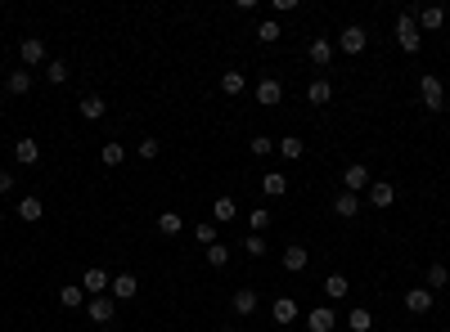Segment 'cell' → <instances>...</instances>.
<instances>
[{
	"label": "cell",
	"instance_id": "cell-1",
	"mask_svg": "<svg viewBox=\"0 0 450 332\" xmlns=\"http://www.w3.org/2000/svg\"><path fill=\"white\" fill-rule=\"evenodd\" d=\"M419 99H423L428 113H442V108H446V85H442L437 72H423V77H419Z\"/></svg>",
	"mask_w": 450,
	"mask_h": 332
},
{
	"label": "cell",
	"instance_id": "cell-2",
	"mask_svg": "<svg viewBox=\"0 0 450 332\" xmlns=\"http://www.w3.org/2000/svg\"><path fill=\"white\" fill-rule=\"evenodd\" d=\"M396 45H401L405 54H419L423 32H419V18H415V14H401V18H396Z\"/></svg>",
	"mask_w": 450,
	"mask_h": 332
},
{
	"label": "cell",
	"instance_id": "cell-3",
	"mask_svg": "<svg viewBox=\"0 0 450 332\" xmlns=\"http://www.w3.org/2000/svg\"><path fill=\"white\" fill-rule=\"evenodd\" d=\"M365 45H369V32H365L360 23H347V27L338 32V50L343 54H365Z\"/></svg>",
	"mask_w": 450,
	"mask_h": 332
},
{
	"label": "cell",
	"instance_id": "cell-4",
	"mask_svg": "<svg viewBox=\"0 0 450 332\" xmlns=\"http://www.w3.org/2000/svg\"><path fill=\"white\" fill-rule=\"evenodd\" d=\"M369 184H374V180H369V166H365V162H351V166L343 171V189H347V193H356V198H360L365 189H369Z\"/></svg>",
	"mask_w": 450,
	"mask_h": 332
},
{
	"label": "cell",
	"instance_id": "cell-5",
	"mask_svg": "<svg viewBox=\"0 0 450 332\" xmlns=\"http://www.w3.org/2000/svg\"><path fill=\"white\" fill-rule=\"evenodd\" d=\"M257 305H261V292H257V288H239L235 297H230V310H235L239 319H248Z\"/></svg>",
	"mask_w": 450,
	"mask_h": 332
},
{
	"label": "cell",
	"instance_id": "cell-6",
	"mask_svg": "<svg viewBox=\"0 0 450 332\" xmlns=\"http://www.w3.org/2000/svg\"><path fill=\"white\" fill-rule=\"evenodd\" d=\"M86 314H90V324H113V319H117V301L113 297H90Z\"/></svg>",
	"mask_w": 450,
	"mask_h": 332
},
{
	"label": "cell",
	"instance_id": "cell-7",
	"mask_svg": "<svg viewBox=\"0 0 450 332\" xmlns=\"http://www.w3.org/2000/svg\"><path fill=\"white\" fill-rule=\"evenodd\" d=\"M136 292H140L136 274H113V283H108V297H113V301H131Z\"/></svg>",
	"mask_w": 450,
	"mask_h": 332
},
{
	"label": "cell",
	"instance_id": "cell-8",
	"mask_svg": "<svg viewBox=\"0 0 450 332\" xmlns=\"http://www.w3.org/2000/svg\"><path fill=\"white\" fill-rule=\"evenodd\" d=\"M252 94H257V104H261V108H275L279 99H284V85H279L275 77H261V81H257V90H252Z\"/></svg>",
	"mask_w": 450,
	"mask_h": 332
},
{
	"label": "cell",
	"instance_id": "cell-9",
	"mask_svg": "<svg viewBox=\"0 0 450 332\" xmlns=\"http://www.w3.org/2000/svg\"><path fill=\"white\" fill-rule=\"evenodd\" d=\"M307 59L315 68H329L333 63V41H329V36H315V41L307 45Z\"/></svg>",
	"mask_w": 450,
	"mask_h": 332
},
{
	"label": "cell",
	"instance_id": "cell-10",
	"mask_svg": "<svg viewBox=\"0 0 450 332\" xmlns=\"http://www.w3.org/2000/svg\"><path fill=\"white\" fill-rule=\"evenodd\" d=\"M18 59H23V68L45 63V41H41V36H28V41L18 45Z\"/></svg>",
	"mask_w": 450,
	"mask_h": 332
},
{
	"label": "cell",
	"instance_id": "cell-11",
	"mask_svg": "<svg viewBox=\"0 0 450 332\" xmlns=\"http://www.w3.org/2000/svg\"><path fill=\"white\" fill-rule=\"evenodd\" d=\"M108 283H113V274H104L100 265H95V269H86V274H81V288H86L90 297H108Z\"/></svg>",
	"mask_w": 450,
	"mask_h": 332
},
{
	"label": "cell",
	"instance_id": "cell-12",
	"mask_svg": "<svg viewBox=\"0 0 450 332\" xmlns=\"http://www.w3.org/2000/svg\"><path fill=\"white\" fill-rule=\"evenodd\" d=\"M14 162L18 166H36V162H41V144H36L32 135H23V140L14 144Z\"/></svg>",
	"mask_w": 450,
	"mask_h": 332
},
{
	"label": "cell",
	"instance_id": "cell-13",
	"mask_svg": "<svg viewBox=\"0 0 450 332\" xmlns=\"http://www.w3.org/2000/svg\"><path fill=\"white\" fill-rule=\"evenodd\" d=\"M365 193H369V207H379V211H387V207L396 202V189H392V184H387V180H374V184H369V189H365Z\"/></svg>",
	"mask_w": 450,
	"mask_h": 332
},
{
	"label": "cell",
	"instance_id": "cell-14",
	"mask_svg": "<svg viewBox=\"0 0 450 332\" xmlns=\"http://www.w3.org/2000/svg\"><path fill=\"white\" fill-rule=\"evenodd\" d=\"M405 310L410 314H428L432 310V288H405Z\"/></svg>",
	"mask_w": 450,
	"mask_h": 332
},
{
	"label": "cell",
	"instance_id": "cell-15",
	"mask_svg": "<svg viewBox=\"0 0 450 332\" xmlns=\"http://www.w3.org/2000/svg\"><path fill=\"white\" fill-rule=\"evenodd\" d=\"M333 324H338V314L329 310V305H315V310L307 314V332H333Z\"/></svg>",
	"mask_w": 450,
	"mask_h": 332
},
{
	"label": "cell",
	"instance_id": "cell-16",
	"mask_svg": "<svg viewBox=\"0 0 450 332\" xmlns=\"http://www.w3.org/2000/svg\"><path fill=\"white\" fill-rule=\"evenodd\" d=\"M14 216L23 220V225H36V220L45 216V202L36 198V193H28V198H18V211H14Z\"/></svg>",
	"mask_w": 450,
	"mask_h": 332
},
{
	"label": "cell",
	"instance_id": "cell-17",
	"mask_svg": "<svg viewBox=\"0 0 450 332\" xmlns=\"http://www.w3.org/2000/svg\"><path fill=\"white\" fill-rule=\"evenodd\" d=\"M307 99H311L315 108H324V104H333V81H329V77H315V81L307 85Z\"/></svg>",
	"mask_w": 450,
	"mask_h": 332
},
{
	"label": "cell",
	"instance_id": "cell-18",
	"mask_svg": "<svg viewBox=\"0 0 450 332\" xmlns=\"http://www.w3.org/2000/svg\"><path fill=\"white\" fill-rule=\"evenodd\" d=\"M230 220H239V207L230 193H221V198L212 202V225H230Z\"/></svg>",
	"mask_w": 450,
	"mask_h": 332
},
{
	"label": "cell",
	"instance_id": "cell-19",
	"mask_svg": "<svg viewBox=\"0 0 450 332\" xmlns=\"http://www.w3.org/2000/svg\"><path fill=\"white\" fill-rule=\"evenodd\" d=\"M333 216H343V220L360 216V198H356V193H347V189H338L333 193Z\"/></svg>",
	"mask_w": 450,
	"mask_h": 332
},
{
	"label": "cell",
	"instance_id": "cell-20",
	"mask_svg": "<svg viewBox=\"0 0 450 332\" xmlns=\"http://www.w3.org/2000/svg\"><path fill=\"white\" fill-rule=\"evenodd\" d=\"M261 193H266V198H284V193H288V176H284V171H266V176H261Z\"/></svg>",
	"mask_w": 450,
	"mask_h": 332
},
{
	"label": "cell",
	"instance_id": "cell-21",
	"mask_svg": "<svg viewBox=\"0 0 450 332\" xmlns=\"http://www.w3.org/2000/svg\"><path fill=\"white\" fill-rule=\"evenodd\" d=\"M415 18H419V32H437V27L446 23V9H442V5H423Z\"/></svg>",
	"mask_w": 450,
	"mask_h": 332
},
{
	"label": "cell",
	"instance_id": "cell-22",
	"mask_svg": "<svg viewBox=\"0 0 450 332\" xmlns=\"http://www.w3.org/2000/svg\"><path fill=\"white\" fill-rule=\"evenodd\" d=\"M275 153L284 157V162H297V157L307 153V144H302L297 135H284V140H275Z\"/></svg>",
	"mask_w": 450,
	"mask_h": 332
},
{
	"label": "cell",
	"instance_id": "cell-23",
	"mask_svg": "<svg viewBox=\"0 0 450 332\" xmlns=\"http://www.w3.org/2000/svg\"><path fill=\"white\" fill-rule=\"evenodd\" d=\"M243 90H248V77H243V72H225V77H221V94H225V99H239Z\"/></svg>",
	"mask_w": 450,
	"mask_h": 332
},
{
	"label": "cell",
	"instance_id": "cell-24",
	"mask_svg": "<svg viewBox=\"0 0 450 332\" xmlns=\"http://www.w3.org/2000/svg\"><path fill=\"white\" fill-rule=\"evenodd\" d=\"M180 229H185V216H180V211H162V216H158V233H162V238H176Z\"/></svg>",
	"mask_w": 450,
	"mask_h": 332
},
{
	"label": "cell",
	"instance_id": "cell-25",
	"mask_svg": "<svg viewBox=\"0 0 450 332\" xmlns=\"http://www.w3.org/2000/svg\"><path fill=\"white\" fill-rule=\"evenodd\" d=\"M320 288H324V297H329V301H343L347 292H351V283H347V274H329Z\"/></svg>",
	"mask_w": 450,
	"mask_h": 332
},
{
	"label": "cell",
	"instance_id": "cell-26",
	"mask_svg": "<svg viewBox=\"0 0 450 332\" xmlns=\"http://www.w3.org/2000/svg\"><path fill=\"white\" fill-rule=\"evenodd\" d=\"M307 261H311V252H307V247H297V242L284 252V269H288V274H302V269H307Z\"/></svg>",
	"mask_w": 450,
	"mask_h": 332
},
{
	"label": "cell",
	"instance_id": "cell-27",
	"mask_svg": "<svg viewBox=\"0 0 450 332\" xmlns=\"http://www.w3.org/2000/svg\"><path fill=\"white\" fill-rule=\"evenodd\" d=\"M271 314H275V324H293V319H297V301L293 297H279L271 305Z\"/></svg>",
	"mask_w": 450,
	"mask_h": 332
},
{
	"label": "cell",
	"instance_id": "cell-28",
	"mask_svg": "<svg viewBox=\"0 0 450 332\" xmlns=\"http://www.w3.org/2000/svg\"><path fill=\"white\" fill-rule=\"evenodd\" d=\"M81 301H86V288H77V283H72V288H59V305H64V310H81Z\"/></svg>",
	"mask_w": 450,
	"mask_h": 332
},
{
	"label": "cell",
	"instance_id": "cell-29",
	"mask_svg": "<svg viewBox=\"0 0 450 332\" xmlns=\"http://www.w3.org/2000/svg\"><path fill=\"white\" fill-rule=\"evenodd\" d=\"M108 113V104L100 99V94H86V99H81V117H86V121H100Z\"/></svg>",
	"mask_w": 450,
	"mask_h": 332
},
{
	"label": "cell",
	"instance_id": "cell-30",
	"mask_svg": "<svg viewBox=\"0 0 450 332\" xmlns=\"http://www.w3.org/2000/svg\"><path fill=\"white\" fill-rule=\"evenodd\" d=\"M347 328H351V332H369V328H374V314L365 310V305H356V310L347 314Z\"/></svg>",
	"mask_w": 450,
	"mask_h": 332
},
{
	"label": "cell",
	"instance_id": "cell-31",
	"mask_svg": "<svg viewBox=\"0 0 450 332\" xmlns=\"http://www.w3.org/2000/svg\"><path fill=\"white\" fill-rule=\"evenodd\" d=\"M5 90H9V94H28V90H32V72H9V77H5Z\"/></svg>",
	"mask_w": 450,
	"mask_h": 332
},
{
	"label": "cell",
	"instance_id": "cell-32",
	"mask_svg": "<svg viewBox=\"0 0 450 332\" xmlns=\"http://www.w3.org/2000/svg\"><path fill=\"white\" fill-rule=\"evenodd\" d=\"M68 77H72V72H68L64 59H50V63H45V81H50V85H64Z\"/></svg>",
	"mask_w": 450,
	"mask_h": 332
},
{
	"label": "cell",
	"instance_id": "cell-33",
	"mask_svg": "<svg viewBox=\"0 0 450 332\" xmlns=\"http://www.w3.org/2000/svg\"><path fill=\"white\" fill-rule=\"evenodd\" d=\"M203 256H208V265H212V269H225V265H230V247H225V242H212V247L203 252Z\"/></svg>",
	"mask_w": 450,
	"mask_h": 332
},
{
	"label": "cell",
	"instance_id": "cell-34",
	"mask_svg": "<svg viewBox=\"0 0 450 332\" xmlns=\"http://www.w3.org/2000/svg\"><path fill=\"white\" fill-rule=\"evenodd\" d=\"M100 162H104V166H122V162H126V149H122V144H104V149H100Z\"/></svg>",
	"mask_w": 450,
	"mask_h": 332
},
{
	"label": "cell",
	"instance_id": "cell-35",
	"mask_svg": "<svg viewBox=\"0 0 450 332\" xmlns=\"http://www.w3.org/2000/svg\"><path fill=\"white\" fill-rule=\"evenodd\" d=\"M248 229L266 233V229H271V211H266V207H252V211H248Z\"/></svg>",
	"mask_w": 450,
	"mask_h": 332
},
{
	"label": "cell",
	"instance_id": "cell-36",
	"mask_svg": "<svg viewBox=\"0 0 450 332\" xmlns=\"http://www.w3.org/2000/svg\"><path fill=\"white\" fill-rule=\"evenodd\" d=\"M279 36H284V32H279V23H275V18H266L261 27H257V41H261V45H275Z\"/></svg>",
	"mask_w": 450,
	"mask_h": 332
},
{
	"label": "cell",
	"instance_id": "cell-37",
	"mask_svg": "<svg viewBox=\"0 0 450 332\" xmlns=\"http://www.w3.org/2000/svg\"><path fill=\"white\" fill-rule=\"evenodd\" d=\"M248 149H252V157H271L275 153V140H271V135H252Z\"/></svg>",
	"mask_w": 450,
	"mask_h": 332
},
{
	"label": "cell",
	"instance_id": "cell-38",
	"mask_svg": "<svg viewBox=\"0 0 450 332\" xmlns=\"http://www.w3.org/2000/svg\"><path fill=\"white\" fill-rule=\"evenodd\" d=\"M194 238H199V242H203V252H208L212 242H216V225H212V220H203V225H194Z\"/></svg>",
	"mask_w": 450,
	"mask_h": 332
},
{
	"label": "cell",
	"instance_id": "cell-39",
	"mask_svg": "<svg viewBox=\"0 0 450 332\" xmlns=\"http://www.w3.org/2000/svg\"><path fill=\"white\" fill-rule=\"evenodd\" d=\"M243 252L261 261V256H266V233H248V238H243Z\"/></svg>",
	"mask_w": 450,
	"mask_h": 332
},
{
	"label": "cell",
	"instance_id": "cell-40",
	"mask_svg": "<svg viewBox=\"0 0 450 332\" xmlns=\"http://www.w3.org/2000/svg\"><path fill=\"white\" fill-rule=\"evenodd\" d=\"M158 153H162V144H158V140H140V144H136V157H140V162H153Z\"/></svg>",
	"mask_w": 450,
	"mask_h": 332
},
{
	"label": "cell",
	"instance_id": "cell-41",
	"mask_svg": "<svg viewBox=\"0 0 450 332\" xmlns=\"http://www.w3.org/2000/svg\"><path fill=\"white\" fill-rule=\"evenodd\" d=\"M446 283H450V269H446L442 261L428 265V288H446Z\"/></svg>",
	"mask_w": 450,
	"mask_h": 332
},
{
	"label": "cell",
	"instance_id": "cell-42",
	"mask_svg": "<svg viewBox=\"0 0 450 332\" xmlns=\"http://www.w3.org/2000/svg\"><path fill=\"white\" fill-rule=\"evenodd\" d=\"M14 184H18V180H14V176H9V171H0V198H5V193H9V189H14Z\"/></svg>",
	"mask_w": 450,
	"mask_h": 332
},
{
	"label": "cell",
	"instance_id": "cell-43",
	"mask_svg": "<svg viewBox=\"0 0 450 332\" xmlns=\"http://www.w3.org/2000/svg\"><path fill=\"white\" fill-rule=\"evenodd\" d=\"M5 77H9V72H5V63H0V81H5Z\"/></svg>",
	"mask_w": 450,
	"mask_h": 332
},
{
	"label": "cell",
	"instance_id": "cell-44",
	"mask_svg": "<svg viewBox=\"0 0 450 332\" xmlns=\"http://www.w3.org/2000/svg\"><path fill=\"white\" fill-rule=\"evenodd\" d=\"M0 225H5V211H0Z\"/></svg>",
	"mask_w": 450,
	"mask_h": 332
},
{
	"label": "cell",
	"instance_id": "cell-45",
	"mask_svg": "<svg viewBox=\"0 0 450 332\" xmlns=\"http://www.w3.org/2000/svg\"><path fill=\"white\" fill-rule=\"evenodd\" d=\"M248 332H252V328H248Z\"/></svg>",
	"mask_w": 450,
	"mask_h": 332
}]
</instances>
